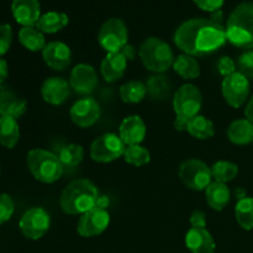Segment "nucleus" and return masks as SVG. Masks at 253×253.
<instances>
[{"label": "nucleus", "mask_w": 253, "mask_h": 253, "mask_svg": "<svg viewBox=\"0 0 253 253\" xmlns=\"http://www.w3.org/2000/svg\"><path fill=\"white\" fill-rule=\"evenodd\" d=\"M222 19H224V14H222L221 10H217V11L212 12L211 17H210V20H212V21L220 25H222Z\"/></svg>", "instance_id": "c03bdc74"}, {"label": "nucleus", "mask_w": 253, "mask_h": 253, "mask_svg": "<svg viewBox=\"0 0 253 253\" xmlns=\"http://www.w3.org/2000/svg\"><path fill=\"white\" fill-rule=\"evenodd\" d=\"M190 225L192 227H198V229H205L207 226V215L202 210H194L190 216Z\"/></svg>", "instance_id": "ea45409f"}, {"label": "nucleus", "mask_w": 253, "mask_h": 253, "mask_svg": "<svg viewBox=\"0 0 253 253\" xmlns=\"http://www.w3.org/2000/svg\"><path fill=\"white\" fill-rule=\"evenodd\" d=\"M222 96L231 108L239 109L249 100L250 81L240 72L225 77L221 84Z\"/></svg>", "instance_id": "f8f14e48"}, {"label": "nucleus", "mask_w": 253, "mask_h": 253, "mask_svg": "<svg viewBox=\"0 0 253 253\" xmlns=\"http://www.w3.org/2000/svg\"><path fill=\"white\" fill-rule=\"evenodd\" d=\"M15 210L14 200L6 193L0 194V225L9 221Z\"/></svg>", "instance_id": "c9c22d12"}, {"label": "nucleus", "mask_w": 253, "mask_h": 253, "mask_svg": "<svg viewBox=\"0 0 253 253\" xmlns=\"http://www.w3.org/2000/svg\"><path fill=\"white\" fill-rule=\"evenodd\" d=\"M27 167L39 182L51 184L62 177L64 166L58 156L42 148H34L27 153Z\"/></svg>", "instance_id": "39448f33"}, {"label": "nucleus", "mask_w": 253, "mask_h": 253, "mask_svg": "<svg viewBox=\"0 0 253 253\" xmlns=\"http://www.w3.org/2000/svg\"><path fill=\"white\" fill-rule=\"evenodd\" d=\"M237 224L246 231L253 230V198L247 197L239 200L235 208Z\"/></svg>", "instance_id": "7c9ffc66"}, {"label": "nucleus", "mask_w": 253, "mask_h": 253, "mask_svg": "<svg viewBox=\"0 0 253 253\" xmlns=\"http://www.w3.org/2000/svg\"><path fill=\"white\" fill-rule=\"evenodd\" d=\"M68 16L61 11H48L41 15L36 27L43 34H56L68 25Z\"/></svg>", "instance_id": "b1692460"}, {"label": "nucleus", "mask_w": 253, "mask_h": 253, "mask_svg": "<svg viewBox=\"0 0 253 253\" xmlns=\"http://www.w3.org/2000/svg\"><path fill=\"white\" fill-rule=\"evenodd\" d=\"M217 71H219V73L221 74L224 78L225 77H229L231 76V74H234L235 72H237L236 63H235L230 57L224 56L217 61Z\"/></svg>", "instance_id": "4c0bfd02"}, {"label": "nucleus", "mask_w": 253, "mask_h": 253, "mask_svg": "<svg viewBox=\"0 0 253 253\" xmlns=\"http://www.w3.org/2000/svg\"><path fill=\"white\" fill-rule=\"evenodd\" d=\"M187 131L189 132V135L198 140H207V138L214 136L215 127L211 120L203 115H198L188 123Z\"/></svg>", "instance_id": "cd10ccee"}, {"label": "nucleus", "mask_w": 253, "mask_h": 253, "mask_svg": "<svg viewBox=\"0 0 253 253\" xmlns=\"http://www.w3.org/2000/svg\"><path fill=\"white\" fill-rule=\"evenodd\" d=\"M170 82L167 77L162 76V74H156L148 78L147 83H146V89H147V94L155 100H163L167 98L170 93Z\"/></svg>", "instance_id": "c85d7f7f"}, {"label": "nucleus", "mask_w": 253, "mask_h": 253, "mask_svg": "<svg viewBox=\"0 0 253 253\" xmlns=\"http://www.w3.org/2000/svg\"><path fill=\"white\" fill-rule=\"evenodd\" d=\"M20 140L17 120L10 116H0V143L6 148H14Z\"/></svg>", "instance_id": "393cba45"}, {"label": "nucleus", "mask_w": 253, "mask_h": 253, "mask_svg": "<svg viewBox=\"0 0 253 253\" xmlns=\"http://www.w3.org/2000/svg\"><path fill=\"white\" fill-rule=\"evenodd\" d=\"M252 146H253V141H252Z\"/></svg>", "instance_id": "49530a36"}, {"label": "nucleus", "mask_w": 253, "mask_h": 253, "mask_svg": "<svg viewBox=\"0 0 253 253\" xmlns=\"http://www.w3.org/2000/svg\"><path fill=\"white\" fill-rule=\"evenodd\" d=\"M58 157L64 167H76V166L81 165L82 161H83L84 148L81 145L71 143V145L64 146L59 151Z\"/></svg>", "instance_id": "72a5a7b5"}, {"label": "nucleus", "mask_w": 253, "mask_h": 253, "mask_svg": "<svg viewBox=\"0 0 253 253\" xmlns=\"http://www.w3.org/2000/svg\"><path fill=\"white\" fill-rule=\"evenodd\" d=\"M135 56V47L128 43L120 52L106 53L100 64V72L103 78L109 83H113V82L123 78L126 68H127V62L132 61Z\"/></svg>", "instance_id": "9d476101"}, {"label": "nucleus", "mask_w": 253, "mask_h": 253, "mask_svg": "<svg viewBox=\"0 0 253 253\" xmlns=\"http://www.w3.org/2000/svg\"><path fill=\"white\" fill-rule=\"evenodd\" d=\"M109 204H110V200H109V198L106 197V195H99L98 202H96V205H95V207L101 208V209L108 210Z\"/></svg>", "instance_id": "37998d69"}, {"label": "nucleus", "mask_w": 253, "mask_h": 253, "mask_svg": "<svg viewBox=\"0 0 253 253\" xmlns=\"http://www.w3.org/2000/svg\"><path fill=\"white\" fill-rule=\"evenodd\" d=\"M11 12L17 24L25 26H36L41 17L39 0H12Z\"/></svg>", "instance_id": "6ab92c4d"}, {"label": "nucleus", "mask_w": 253, "mask_h": 253, "mask_svg": "<svg viewBox=\"0 0 253 253\" xmlns=\"http://www.w3.org/2000/svg\"><path fill=\"white\" fill-rule=\"evenodd\" d=\"M193 1H194V4L199 9L212 14V12L217 11V10H221L225 0H193Z\"/></svg>", "instance_id": "58836bf2"}, {"label": "nucleus", "mask_w": 253, "mask_h": 253, "mask_svg": "<svg viewBox=\"0 0 253 253\" xmlns=\"http://www.w3.org/2000/svg\"><path fill=\"white\" fill-rule=\"evenodd\" d=\"M146 84L140 81H130L120 88V98L126 104H137L146 98Z\"/></svg>", "instance_id": "c756f323"}, {"label": "nucleus", "mask_w": 253, "mask_h": 253, "mask_svg": "<svg viewBox=\"0 0 253 253\" xmlns=\"http://www.w3.org/2000/svg\"><path fill=\"white\" fill-rule=\"evenodd\" d=\"M178 175L185 187L198 192L205 190L212 182L211 167L197 158L184 161L180 165Z\"/></svg>", "instance_id": "0eeeda50"}, {"label": "nucleus", "mask_w": 253, "mask_h": 253, "mask_svg": "<svg viewBox=\"0 0 253 253\" xmlns=\"http://www.w3.org/2000/svg\"><path fill=\"white\" fill-rule=\"evenodd\" d=\"M245 116H246V119L250 123L253 124V95L247 101V105L245 108Z\"/></svg>", "instance_id": "79ce46f5"}, {"label": "nucleus", "mask_w": 253, "mask_h": 253, "mask_svg": "<svg viewBox=\"0 0 253 253\" xmlns=\"http://www.w3.org/2000/svg\"><path fill=\"white\" fill-rule=\"evenodd\" d=\"M99 190L91 180L85 178L74 179L67 185L59 198V205L68 215H83L95 208Z\"/></svg>", "instance_id": "f03ea898"}, {"label": "nucleus", "mask_w": 253, "mask_h": 253, "mask_svg": "<svg viewBox=\"0 0 253 253\" xmlns=\"http://www.w3.org/2000/svg\"><path fill=\"white\" fill-rule=\"evenodd\" d=\"M51 226V217L42 208H31L20 219L21 234L29 240H40L46 235Z\"/></svg>", "instance_id": "9b49d317"}, {"label": "nucleus", "mask_w": 253, "mask_h": 253, "mask_svg": "<svg viewBox=\"0 0 253 253\" xmlns=\"http://www.w3.org/2000/svg\"><path fill=\"white\" fill-rule=\"evenodd\" d=\"M237 72L244 74L247 79H253V49L244 52L236 62Z\"/></svg>", "instance_id": "f704fd0d"}, {"label": "nucleus", "mask_w": 253, "mask_h": 253, "mask_svg": "<svg viewBox=\"0 0 253 253\" xmlns=\"http://www.w3.org/2000/svg\"><path fill=\"white\" fill-rule=\"evenodd\" d=\"M173 69L178 76L183 79H193L199 78L200 76V66L197 59L189 54H180L177 59H174Z\"/></svg>", "instance_id": "bb28decb"}, {"label": "nucleus", "mask_w": 253, "mask_h": 253, "mask_svg": "<svg viewBox=\"0 0 253 253\" xmlns=\"http://www.w3.org/2000/svg\"><path fill=\"white\" fill-rule=\"evenodd\" d=\"M42 58L53 71H64L72 62V52L64 42L52 41L42 51Z\"/></svg>", "instance_id": "dca6fc26"}, {"label": "nucleus", "mask_w": 253, "mask_h": 253, "mask_svg": "<svg viewBox=\"0 0 253 253\" xmlns=\"http://www.w3.org/2000/svg\"><path fill=\"white\" fill-rule=\"evenodd\" d=\"M19 41L25 48L32 52L43 51L47 44L43 32L34 26L22 27L19 31Z\"/></svg>", "instance_id": "a878e982"}, {"label": "nucleus", "mask_w": 253, "mask_h": 253, "mask_svg": "<svg viewBox=\"0 0 253 253\" xmlns=\"http://www.w3.org/2000/svg\"><path fill=\"white\" fill-rule=\"evenodd\" d=\"M9 76V68H7V62L0 57V84H4Z\"/></svg>", "instance_id": "a19ab883"}, {"label": "nucleus", "mask_w": 253, "mask_h": 253, "mask_svg": "<svg viewBox=\"0 0 253 253\" xmlns=\"http://www.w3.org/2000/svg\"><path fill=\"white\" fill-rule=\"evenodd\" d=\"M27 103L9 85L0 84V116L19 119L26 113Z\"/></svg>", "instance_id": "f3484780"}, {"label": "nucleus", "mask_w": 253, "mask_h": 253, "mask_svg": "<svg viewBox=\"0 0 253 253\" xmlns=\"http://www.w3.org/2000/svg\"><path fill=\"white\" fill-rule=\"evenodd\" d=\"M227 41L224 25L210 19H190L179 25L174 34V43L189 56H205L224 46Z\"/></svg>", "instance_id": "f257e3e1"}, {"label": "nucleus", "mask_w": 253, "mask_h": 253, "mask_svg": "<svg viewBox=\"0 0 253 253\" xmlns=\"http://www.w3.org/2000/svg\"><path fill=\"white\" fill-rule=\"evenodd\" d=\"M109 224L110 215L108 210L95 207L82 215L77 225V231L82 237L99 236L108 229Z\"/></svg>", "instance_id": "ddd939ff"}, {"label": "nucleus", "mask_w": 253, "mask_h": 253, "mask_svg": "<svg viewBox=\"0 0 253 253\" xmlns=\"http://www.w3.org/2000/svg\"><path fill=\"white\" fill-rule=\"evenodd\" d=\"M100 114V105L93 98H83L76 101L71 108V111H69L72 121L82 128L93 126L99 120Z\"/></svg>", "instance_id": "4468645a"}, {"label": "nucleus", "mask_w": 253, "mask_h": 253, "mask_svg": "<svg viewBox=\"0 0 253 253\" xmlns=\"http://www.w3.org/2000/svg\"><path fill=\"white\" fill-rule=\"evenodd\" d=\"M205 199H207L208 205L212 210L222 211L229 205L230 199H231V192L225 183L214 180L205 189Z\"/></svg>", "instance_id": "4be33fe9"}, {"label": "nucleus", "mask_w": 253, "mask_h": 253, "mask_svg": "<svg viewBox=\"0 0 253 253\" xmlns=\"http://www.w3.org/2000/svg\"><path fill=\"white\" fill-rule=\"evenodd\" d=\"M203 105V96L199 89L193 84L180 86L173 98L175 113L174 127L177 131H187V125L193 118L199 115Z\"/></svg>", "instance_id": "20e7f679"}, {"label": "nucleus", "mask_w": 253, "mask_h": 253, "mask_svg": "<svg viewBox=\"0 0 253 253\" xmlns=\"http://www.w3.org/2000/svg\"><path fill=\"white\" fill-rule=\"evenodd\" d=\"M126 145L120 136L115 133H104L93 141L90 146L91 160L98 163H110L124 156Z\"/></svg>", "instance_id": "1a4fd4ad"}, {"label": "nucleus", "mask_w": 253, "mask_h": 253, "mask_svg": "<svg viewBox=\"0 0 253 253\" xmlns=\"http://www.w3.org/2000/svg\"><path fill=\"white\" fill-rule=\"evenodd\" d=\"M227 138L234 145L245 146L253 141V124L247 119H239L230 124L227 128Z\"/></svg>", "instance_id": "5701e85b"}, {"label": "nucleus", "mask_w": 253, "mask_h": 253, "mask_svg": "<svg viewBox=\"0 0 253 253\" xmlns=\"http://www.w3.org/2000/svg\"><path fill=\"white\" fill-rule=\"evenodd\" d=\"M212 179L215 182L225 183L231 182L239 174V166L230 161H217L211 167Z\"/></svg>", "instance_id": "2f4dec72"}, {"label": "nucleus", "mask_w": 253, "mask_h": 253, "mask_svg": "<svg viewBox=\"0 0 253 253\" xmlns=\"http://www.w3.org/2000/svg\"><path fill=\"white\" fill-rule=\"evenodd\" d=\"M185 246L192 253H215L214 237L207 229L192 227L185 235Z\"/></svg>", "instance_id": "412c9836"}, {"label": "nucleus", "mask_w": 253, "mask_h": 253, "mask_svg": "<svg viewBox=\"0 0 253 253\" xmlns=\"http://www.w3.org/2000/svg\"><path fill=\"white\" fill-rule=\"evenodd\" d=\"M146 124L138 115L127 116L121 123L119 136L126 146L140 145L146 137Z\"/></svg>", "instance_id": "aec40b11"}, {"label": "nucleus", "mask_w": 253, "mask_h": 253, "mask_svg": "<svg viewBox=\"0 0 253 253\" xmlns=\"http://www.w3.org/2000/svg\"><path fill=\"white\" fill-rule=\"evenodd\" d=\"M69 85L76 93L82 95L93 93L98 85V74L94 67L86 63L77 64L71 72Z\"/></svg>", "instance_id": "2eb2a0df"}, {"label": "nucleus", "mask_w": 253, "mask_h": 253, "mask_svg": "<svg viewBox=\"0 0 253 253\" xmlns=\"http://www.w3.org/2000/svg\"><path fill=\"white\" fill-rule=\"evenodd\" d=\"M128 30L125 22L118 17H111L101 25L98 34L99 44L108 53L120 52L127 44Z\"/></svg>", "instance_id": "6e6552de"}, {"label": "nucleus", "mask_w": 253, "mask_h": 253, "mask_svg": "<svg viewBox=\"0 0 253 253\" xmlns=\"http://www.w3.org/2000/svg\"><path fill=\"white\" fill-rule=\"evenodd\" d=\"M124 160L133 167H142L151 161V153L146 147L140 145L127 146L124 152Z\"/></svg>", "instance_id": "473e14b6"}, {"label": "nucleus", "mask_w": 253, "mask_h": 253, "mask_svg": "<svg viewBox=\"0 0 253 253\" xmlns=\"http://www.w3.org/2000/svg\"><path fill=\"white\" fill-rule=\"evenodd\" d=\"M143 66L151 72L161 74L168 71L174 63V54L167 42L158 37H148L138 49Z\"/></svg>", "instance_id": "423d86ee"}, {"label": "nucleus", "mask_w": 253, "mask_h": 253, "mask_svg": "<svg viewBox=\"0 0 253 253\" xmlns=\"http://www.w3.org/2000/svg\"><path fill=\"white\" fill-rule=\"evenodd\" d=\"M227 41L239 48L253 49V1L241 2L226 22Z\"/></svg>", "instance_id": "7ed1b4c3"}, {"label": "nucleus", "mask_w": 253, "mask_h": 253, "mask_svg": "<svg viewBox=\"0 0 253 253\" xmlns=\"http://www.w3.org/2000/svg\"><path fill=\"white\" fill-rule=\"evenodd\" d=\"M235 197H236V199H237V202H239V200H242V199H245V198H247V192H246V189H245V188H236V189H235Z\"/></svg>", "instance_id": "a18cd8bd"}, {"label": "nucleus", "mask_w": 253, "mask_h": 253, "mask_svg": "<svg viewBox=\"0 0 253 253\" xmlns=\"http://www.w3.org/2000/svg\"><path fill=\"white\" fill-rule=\"evenodd\" d=\"M12 42V29L10 25H0V57L9 51Z\"/></svg>", "instance_id": "e433bc0d"}, {"label": "nucleus", "mask_w": 253, "mask_h": 253, "mask_svg": "<svg viewBox=\"0 0 253 253\" xmlns=\"http://www.w3.org/2000/svg\"><path fill=\"white\" fill-rule=\"evenodd\" d=\"M71 94V85L68 82L59 77H51L46 79L41 86V95L49 105H61L68 99Z\"/></svg>", "instance_id": "a211bd4d"}]
</instances>
